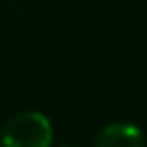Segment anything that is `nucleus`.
Wrapping results in <instances>:
<instances>
[{
    "label": "nucleus",
    "mask_w": 147,
    "mask_h": 147,
    "mask_svg": "<svg viewBox=\"0 0 147 147\" xmlns=\"http://www.w3.org/2000/svg\"><path fill=\"white\" fill-rule=\"evenodd\" d=\"M52 121L41 111H21L8 121L0 147H52Z\"/></svg>",
    "instance_id": "1"
},
{
    "label": "nucleus",
    "mask_w": 147,
    "mask_h": 147,
    "mask_svg": "<svg viewBox=\"0 0 147 147\" xmlns=\"http://www.w3.org/2000/svg\"><path fill=\"white\" fill-rule=\"evenodd\" d=\"M93 147H145V134L134 124H109L98 132Z\"/></svg>",
    "instance_id": "2"
}]
</instances>
